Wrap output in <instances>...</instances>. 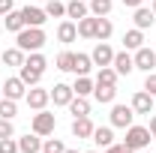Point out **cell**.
Returning <instances> with one entry per match:
<instances>
[{"label":"cell","instance_id":"obj_1","mask_svg":"<svg viewBox=\"0 0 156 153\" xmlns=\"http://www.w3.org/2000/svg\"><path fill=\"white\" fill-rule=\"evenodd\" d=\"M45 42H48V36H45L42 27H24V30L15 33V45H18L24 54H30V51H42Z\"/></svg>","mask_w":156,"mask_h":153},{"label":"cell","instance_id":"obj_2","mask_svg":"<svg viewBox=\"0 0 156 153\" xmlns=\"http://www.w3.org/2000/svg\"><path fill=\"white\" fill-rule=\"evenodd\" d=\"M150 138H153V135H150V129H147V126H135V123H132V126L126 129L123 144H126L129 150H135V153H138V150H144V147L150 144Z\"/></svg>","mask_w":156,"mask_h":153},{"label":"cell","instance_id":"obj_3","mask_svg":"<svg viewBox=\"0 0 156 153\" xmlns=\"http://www.w3.org/2000/svg\"><path fill=\"white\" fill-rule=\"evenodd\" d=\"M54 129H57V120H54V114L51 111H36L33 114V120H30V132L42 135V138H48V135H54Z\"/></svg>","mask_w":156,"mask_h":153},{"label":"cell","instance_id":"obj_4","mask_svg":"<svg viewBox=\"0 0 156 153\" xmlns=\"http://www.w3.org/2000/svg\"><path fill=\"white\" fill-rule=\"evenodd\" d=\"M135 123V111H132V105H111V126L117 129H129Z\"/></svg>","mask_w":156,"mask_h":153},{"label":"cell","instance_id":"obj_5","mask_svg":"<svg viewBox=\"0 0 156 153\" xmlns=\"http://www.w3.org/2000/svg\"><path fill=\"white\" fill-rule=\"evenodd\" d=\"M24 102H27L33 111H42V108L51 102V90H45V87H27V96H24Z\"/></svg>","mask_w":156,"mask_h":153},{"label":"cell","instance_id":"obj_6","mask_svg":"<svg viewBox=\"0 0 156 153\" xmlns=\"http://www.w3.org/2000/svg\"><path fill=\"white\" fill-rule=\"evenodd\" d=\"M132 60H135V69H141V72H153L156 69V51L147 48V45H141L132 54Z\"/></svg>","mask_w":156,"mask_h":153},{"label":"cell","instance_id":"obj_7","mask_svg":"<svg viewBox=\"0 0 156 153\" xmlns=\"http://www.w3.org/2000/svg\"><path fill=\"white\" fill-rule=\"evenodd\" d=\"M114 48L108 45V42H96V48L90 51V57H93V66H111L114 63Z\"/></svg>","mask_w":156,"mask_h":153},{"label":"cell","instance_id":"obj_8","mask_svg":"<svg viewBox=\"0 0 156 153\" xmlns=\"http://www.w3.org/2000/svg\"><path fill=\"white\" fill-rule=\"evenodd\" d=\"M153 105H156V96H150L147 90H135V96H132V111L135 114H153Z\"/></svg>","mask_w":156,"mask_h":153},{"label":"cell","instance_id":"obj_9","mask_svg":"<svg viewBox=\"0 0 156 153\" xmlns=\"http://www.w3.org/2000/svg\"><path fill=\"white\" fill-rule=\"evenodd\" d=\"M21 15H24V24H27V27H42V24L48 21V15H45L42 6H24Z\"/></svg>","mask_w":156,"mask_h":153},{"label":"cell","instance_id":"obj_10","mask_svg":"<svg viewBox=\"0 0 156 153\" xmlns=\"http://www.w3.org/2000/svg\"><path fill=\"white\" fill-rule=\"evenodd\" d=\"M3 93L9 96V99H15V102H18V99L27 96V84H24L18 75H15V78H6V81H3Z\"/></svg>","mask_w":156,"mask_h":153},{"label":"cell","instance_id":"obj_11","mask_svg":"<svg viewBox=\"0 0 156 153\" xmlns=\"http://www.w3.org/2000/svg\"><path fill=\"white\" fill-rule=\"evenodd\" d=\"M111 66H114L117 75H129V72L135 69V60H132V54L123 48V51H117V54H114V63H111Z\"/></svg>","mask_w":156,"mask_h":153},{"label":"cell","instance_id":"obj_12","mask_svg":"<svg viewBox=\"0 0 156 153\" xmlns=\"http://www.w3.org/2000/svg\"><path fill=\"white\" fill-rule=\"evenodd\" d=\"M18 153H42V135L27 132L24 138H18Z\"/></svg>","mask_w":156,"mask_h":153},{"label":"cell","instance_id":"obj_13","mask_svg":"<svg viewBox=\"0 0 156 153\" xmlns=\"http://www.w3.org/2000/svg\"><path fill=\"white\" fill-rule=\"evenodd\" d=\"M72 96H75L72 84H54V87H51V102H54V105H69Z\"/></svg>","mask_w":156,"mask_h":153},{"label":"cell","instance_id":"obj_14","mask_svg":"<svg viewBox=\"0 0 156 153\" xmlns=\"http://www.w3.org/2000/svg\"><path fill=\"white\" fill-rule=\"evenodd\" d=\"M57 39L63 42V45L75 42V39H78V24L72 18H69V21H60V24H57Z\"/></svg>","mask_w":156,"mask_h":153},{"label":"cell","instance_id":"obj_15","mask_svg":"<svg viewBox=\"0 0 156 153\" xmlns=\"http://www.w3.org/2000/svg\"><path fill=\"white\" fill-rule=\"evenodd\" d=\"M132 21H135L138 30H147V27H153L156 15H153V9H147V6H138L135 12H132Z\"/></svg>","mask_w":156,"mask_h":153},{"label":"cell","instance_id":"obj_16","mask_svg":"<svg viewBox=\"0 0 156 153\" xmlns=\"http://www.w3.org/2000/svg\"><path fill=\"white\" fill-rule=\"evenodd\" d=\"M84 15H90V6H87V0H69V3H66V18L81 21Z\"/></svg>","mask_w":156,"mask_h":153},{"label":"cell","instance_id":"obj_17","mask_svg":"<svg viewBox=\"0 0 156 153\" xmlns=\"http://www.w3.org/2000/svg\"><path fill=\"white\" fill-rule=\"evenodd\" d=\"M3 27H6L9 33H18V30H24L27 24H24V15H21V9H12V12H6V15H3Z\"/></svg>","mask_w":156,"mask_h":153},{"label":"cell","instance_id":"obj_18","mask_svg":"<svg viewBox=\"0 0 156 153\" xmlns=\"http://www.w3.org/2000/svg\"><path fill=\"white\" fill-rule=\"evenodd\" d=\"M93 129H96V126H93L90 117H75V120H72V135H75V138H90Z\"/></svg>","mask_w":156,"mask_h":153},{"label":"cell","instance_id":"obj_19","mask_svg":"<svg viewBox=\"0 0 156 153\" xmlns=\"http://www.w3.org/2000/svg\"><path fill=\"white\" fill-rule=\"evenodd\" d=\"M141 45H144V30L132 27V30L123 33V48H126V51H138Z\"/></svg>","mask_w":156,"mask_h":153},{"label":"cell","instance_id":"obj_20","mask_svg":"<svg viewBox=\"0 0 156 153\" xmlns=\"http://www.w3.org/2000/svg\"><path fill=\"white\" fill-rule=\"evenodd\" d=\"M66 108L72 111V117H90V99L87 96H72V102Z\"/></svg>","mask_w":156,"mask_h":153},{"label":"cell","instance_id":"obj_21","mask_svg":"<svg viewBox=\"0 0 156 153\" xmlns=\"http://www.w3.org/2000/svg\"><path fill=\"white\" fill-rule=\"evenodd\" d=\"M90 141H96L99 147H111L114 144V129L111 126H96L93 135H90Z\"/></svg>","mask_w":156,"mask_h":153},{"label":"cell","instance_id":"obj_22","mask_svg":"<svg viewBox=\"0 0 156 153\" xmlns=\"http://www.w3.org/2000/svg\"><path fill=\"white\" fill-rule=\"evenodd\" d=\"M0 60H3L6 66H18V69H21V66H24V60H27V54L15 45V48H6V51L0 54Z\"/></svg>","mask_w":156,"mask_h":153},{"label":"cell","instance_id":"obj_23","mask_svg":"<svg viewBox=\"0 0 156 153\" xmlns=\"http://www.w3.org/2000/svg\"><path fill=\"white\" fill-rule=\"evenodd\" d=\"M93 96H96L99 105H114L117 99V87H105V84H96L93 87Z\"/></svg>","mask_w":156,"mask_h":153},{"label":"cell","instance_id":"obj_24","mask_svg":"<svg viewBox=\"0 0 156 153\" xmlns=\"http://www.w3.org/2000/svg\"><path fill=\"white\" fill-rule=\"evenodd\" d=\"M78 24V36L81 39H93L96 36V15H84L81 21H75Z\"/></svg>","mask_w":156,"mask_h":153},{"label":"cell","instance_id":"obj_25","mask_svg":"<svg viewBox=\"0 0 156 153\" xmlns=\"http://www.w3.org/2000/svg\"><path fill=\"white\" fill-rule=\"evenodd\" d=\"M117 72H114V66H99V72H96V84H105V87H117Z\"/></svg>","mask_w":156,"mask_h":153},{"label":"cell","instance_id":"obj_26","mask_svg":"<svg viewBox=\"0 0 156 153\" xmlns=\"http://www.w3.org/2000/svg\"><path fill=\"white\" fill-rule=\"evenodd\" d=\"M93 87H96V81H93L90 75H75V84H72L75 96H90V93H93Z\"/></svg>","mask_w":156,"mask_h":153},{"label":"cell","instance_id":"obj_27","mask_svg":"<svg viewBox=\"0 0 156 153\" xmlns=\"http://www.w3.org/2000/svg\"><path fill=\"white\" fill-rule=\"evenodd\" d=\"M90 69H93V57L90 54H75V63H72V72L75 75H90Z\"/></svg>","mask_w":156,"mask_h":153},{"label":"cell","instance_id":"obj_28","mask_svg":"<svg viewBox=\"0 0 156 153\" xmlns=\"http://www.w3.org/2000/svg\"><path fill=\"white\" fill-rule=\"evenodd\" d=\"M87 6H90V15L105 18V15L114 9V0H87Z\"/></svg>","mask_w":156,"mask_h":153},{"label":"cell","instance_id":"obj_29","mask_svg":"<svg viewBox=\"0 0 156 153\" xmlns=\"http://www.w3.org/2000/svg\"><path fill=\"white\" fill-rule=\"evenodd\" d=\"M111 33H114V24H111V18L105 15V18H96V36L93 39H99V42H108L111 39Z\"/></svg>","mask_w":156,"mask_h":153},{"label":"cell","instance_id":"obj_30","mask_svg":"<svg viewBox=\"0 0 156 153\" xmlns=\"http://www.w3.org/2000/svg\"><path fill=\"white\" fill-rule=\"evenodd\" d=\"M24 66H30V69H36V72H42V75H45L48 60H45V54H42V51H30V54H27V60H24Z\"/></svg>","mask_w":156,"mask_h":153},{"label":"cell","instance_id":"obj_31","mask_svg":"<svg viewBox=\"0 0 156 153\" xmlns=\"http://www.w3.org/2000/svg\"><path fill=\"white\" fill-rule=\"evenodd\" d=\"M18 78L27 84V87H36L39 81H42V72H36V69H30V66H21L18 69Z\"/></svg>","mask_w":156,"mask_h":153},{"label":"cell","instance_id":"obj_32","mask_svg":"<svg viewBox=\"0 0 156 153\" xmlns=\"http://www.w3.org/2000/svg\"><path fill=\"white\" fill-rule=\"evenodd\" d=\"M42 9L48 18H66V3H60V0H48Z\"/></svg>","mask_w":156,"mask_h":153},{"label":"cell","instance_id":"obj_33","mask_svg":"<svg viewBox=\"0 0 156 153\" xmlns=\"http://www.w3.org/2000/svg\"><path fill=\"white\" fill-rule=\"evenodd\" d=\"M72 63H75V54L72 51H60L57 57H54V66H57L60 72H72Z\"/></svg>","mask_w":156,"mask_h":153},{"label":"cell","instance_id":"obj_34","mask_svg":"<svg viewBox=\"0 0 156 153\" xmlns=\"http://www.w3.org/2000/svg\"><path fill=\"white\" fill-rule=\"evenodd\" d=\"M15 114H18V102L9 99V96H3V99H0V117H9V120H12Z\"/></svg>","mask_w":156,"mask_h":153},{"label":"cell","instance_id":"obj_35","mask_svg":"<svg viewBox=\"0 0 156 153\" xmlns=\"http://www.w3.org/2000/svg\"><path fill=\"white\" fill-rule=\"evenodd\" d=\"M63 150H66V144L60 138H45L42 141V153H63Z\"/></svg>","mask_w":156,"mask_h":153},{"label":"cell","instance_id":"obj_36","mask_svg":"<svg viewBox=\"0 0 156 153\" xmlns=\"http://www.w3.org/2000/svg\"><path fill=\"white\" fill-rule=\"evenodd\" d=\"M0 153H18V138H0Z\"/></svg>","mask_w":156,"mask_h":153},{"label":"cell","instance_id":"obj_37","mask_svg":"<svg viewBox=\"0 0 156 153\" xmlns=\"http://www.w3.org/2000/svg\"><path fill=\"white\" fill-rule=\"evenodd\" d=\"M12 135H15L12 120H9V117H0V138H12Z\"/></svg>","mask_w":156,"mask_h":153},{"label":"cell","instance_id":"obj_38","mask_svg":"<svg viewBox=\"0 0 156 153\" xmlns=\"http://www.w3.org/2000/svg\"><path fill=\"white\" fill-rule=\"evenodd\" d=\"M141 90H147L150 96H156V72H147V78H144V87Z\"/></svg>","mask_w":156,"mask_h":153},{"label":"cell","instance_id":"obj_39","mask_svg":"<svg viewBox=\"0 0 156 153\" xmlns=\"http://www.w3.org/2000/svg\"><path fill=\"white\" fill-rule=\"evenodd\" d=\"M105 153H135V150H129L126 144H111V147H105Z\"/></svg>","mask_w":156,"mask_h":153},{"label":"cell","instance_id":"obj_40","mask_svg":"<svg viewBox=\"0 0 156 153\" xmlns=\"http://www.w3.org/2000/svg\"><path fill=\"white\" fill-rule=\"evenodd\" d=\"M6 12H12V0H0V15H6Z\"/></svg>","mask_w":156,"mask_h":153},{"label":"cell","instance_id":"obj_41","mask_svg":"<svg viewBox=\"0 0 156 153\" xmlns=\"http://www.w3.org/2000/svg\"><path fill=\"white\" fill-rule=\"evenodd\" d=\"M141 3H144V0H123V6H129V9H138Z\"/></svg>","mask_w":156,"mask_h":153},{"label":"cell","instance_id":"obj_42","mask_svg":"<svg viewBox=\"0 0 156 153\" xmlns=\"http://www.w3.org/2000/svg\"><path fill=\"white\" fill-rule=\"evenodd\" d=\"M147 129H150V135L156 138V117H150V126H147Z\"/></svg>","mask_w":156,"mask_h":153},{"label":"cell","instance_id":"obj_43","mask_svg":"<svg viewBox=\"0 0 156 153\" xmlns=\"http://www.w3.org/2000/svg\"><path fill=\"white\" fill-rule=\"evenodd\" d=\"M150 9H153V15H156V0H153V6H150Z\"/></svg>","mask_w":156,"mask_h":153},{"label":"cell","instance_id":"obj_44","mask_svg":"<svg viewBox=\"0 0 156 153\" xmlns=\"http://www.w3.org/2000/svg\"><path fill=\"white\" fill-rule=\"evenodd\" d=\"M63 153H78V150H69V147H66V150H63Z\"/></svg>","mask_w":156,"mask_h":153},{"label":"cell","instance_id":"obj_45","mask_svg":"<svg viewBox=\"0 0 156 153\" xmlns=\"http://www.w3.org/2000/svg\"><path fill=\"white\" fill-rule=\"evenodd\" d=\"M0 36H3V24H0Z\"/></svg>","mask_w":156,"mask_h":153},{"label":"cell","instance_id":"obj_46","mask_svg":"<svg viewBox=\"0 0 156 153\" xmlns=\"http://www.w3.org/2000/svg\"><path fill=\"white\" fill-rule=\"evenodd\" d=\"M0 93H3V81H0Z\"/></svg>","mask_w":156,"mask_h":153},{"label":"cell","instance_id":"obj_47","mask_svg":"<svg viewBox=\"0 0 156 153\" xmlns=\"http://www.w3.org/2000/svg\"><path fill=\"white\" fill-rule=\"evenodd\" d=\"M87 153H99V150H87Z\"/></svg>","mask_w":156,"mask_h":153}]
</instances>
